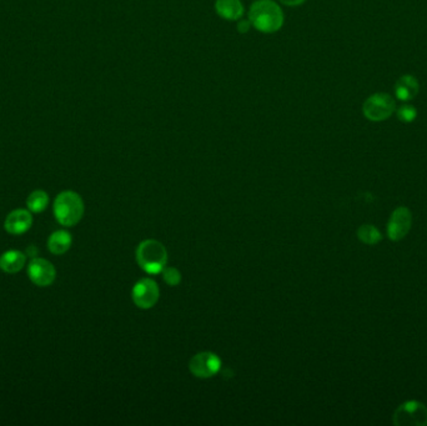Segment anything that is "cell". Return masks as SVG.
<instances>
[{"label":"cell","instance_id":"8992f818","mask_svg":"<svg viewBox=\"0 0 427 426\" xmlns=\"http://www.w3.org/2000/svg\"><path fill=\"white\" fill-rule=\"evenodd\" d=\"M160 296V290L157 286V281L152 279L144 278L139 280L131 291L133 301L138 308L140 309H150L155 306Z\"/></svg>","mask_w":427,"mask_h":426},{"label":"cell","instance_id":"4fadbf2b","mask_svg":"<svg viewBox=\"0 0 427 426\" xmlns=\"http://www.w3.org/2000/svg\"><path fill=\"white\" fill-rule=\"evenodd\" d=\"M419 82L415 77L412 75H404L401 77L395 85L396 97L400 99L401 102H409L415 98L419 94Z\"/></svg>","mask_w":427,"mask_h":426},{"label":"cell","instance_id":"5b68a950","mask_svg":"<svg viewBox=\"0 0 427 426\" xmlns=\"http://www.w3.org/2000/svg\"><path fill=\"white\" fill-rule=\"evenodd\" d=\"M394 424L400 426L427 425V408L419 401L400 405L394 414Z\"/></svg>","mask_w":427,"mask_h":426},{"label":"cell","instance_id":"ffe728a7","mask_svg":"<svg viewBox=\"0 0 427 426\" xmlns=\"http://www.w3.org/2000/svg\"><path fill=\"white\" fill-rule=\"evenodd\" d=\"M280 4L285 6H290V8H295V6H303L306 3V0H277Z\"/></svg>","mask_w":427,"mask_h":426},{"label":"cell","instance_id":"277c9868","mask_svg":"<svg viewBox=\"0 0 427 426\" xmlns=\"http://www.w3.org/2000/svg\"><path fill=\"white\" fill-rule=\"evenodd\" d=\"M395 100L389 94H373L363 103V115L371 121H384L394 114Z\"/></svg>","mask_w":427,"mask_h":426},{"label":"cell","instance_id":"8fae6325","mask_svg":"<svg viewBox=\"0 0 427 426\" xmlns=\"http://www.w3.org/2000/svg\"><path fill=\"white\" fill-rule=\"evenodd\" d=\"M214 8L217 16L227 22H238L245 14L241 0H217Z\"/></svg>","mask_w":427,"mask_h":426},{"label":"cell","instance_id":"30bf717a","mask_svg":"<svg viewBox=\"0 0 427 426\" xmlns=\"http://www.w3.org/2000/svg\"><path fill=\"white\" fill-rule=\"evenodd\" d=\"M32 214L24 209H18L6 217L4 226L9 234L22 235L32 228Z\"/></svg>","mask_w":427,"mask_h":426},{"label":"cell","instance_id":"6da1fadb","mask_svg":"<svg viewBox=\"0 0 427 426\" xmlns=\"http://www.w3.org/2000/svg\"><path fill=\"white\" fill-rule=\"evenodd\" d=\"M251 25L259 33H277L285 23L282 6L274 0H255L248 13Z\"/></svg>","mask_w":427,"mask_h":426},{"label":"cell","instance_id":"2e32d148","mask_svg":"<svg viewBox=\"0 0 427 426\" xmlns=\"http://www.w3.org/2000/svg\"><path fill=\"white\" fill-rule=\"evenodd\" d=\"M357 236H359L360 241H363L365 244H368V245H375L381 241V234L373 225L360 226V229L357 230Z\"/></svg>","mask_w":427,"mask_h":426},{"label":"cell","instance_id":"52a82bcc","mask_svg":"<svg viewBox=\"0 0 427 426\" xmlns=\"http://www.w3.org/2000/svg\"><path fill=\"white\" fill-rule=\"evenodd\" d=\"M189 367L190 372L195 377L208 379L217 375V372H220L222 360L217 354L210 351H204L196 354L190 360Z\"/></svg>","mask_w":427,"mask_h":426},{"label":"cell","instance_id":"9c48e42d","mask_svg":"<svg viewBox=\"0 0 427 426\" xmlns=\"http://www.w3.org/2000/svg\"><path fill=\"white\" fill-rule=\"evenodd\" d=\"M411 212L405 207L396 209L390 218L387 234L391 241H399L404 239L411 229Z\"/></svg>","mask_w":427,"mask_h":426},{"label":"cell","instance_id":"5bb4252c","mask_svg":"<svg viewBox=\"0 0 427 426\" xmlns=\"http://www.w3.org/2000/svg\"><path fill=\"white\" fill-rule=\"evenodd\" d=\"M71 243H73L71 235L65 230H59L50 235L48 241V249L55 255H61L71 249Z\"/></svg>","mask_w":427,"mask_h":426},{"label":"cell","instance_id":"7a4b0ae2","mask_svg":"<svg viewBox=\"0 0 427 426\" xmlns=\"http://www.w3.org/2000/svg\"><path fill=\"white\" fill-rule=\"evenodd\" d=\"M136 260L139 267L146 273H162L164 268L167 267L168 252L160 241L148 239L138 246Z\"/></svg>","mask_w":427,"mask_h":426},{"label":"cell","instance_id":"7c38bea8","mask_svg":"<svg viewBox=\"0 0 427 426\" xmlns=\"http://www.w3.org/2000/svg\"><path fill=\"white\" fill-rule=\"evenodd\" d=\"M27 262V255L18 250H9L0 257V269L8 274L20 272Z\"/></svg>","mask_w":427,"mask_h":426},{"label":"cell","instance_id":"9a60e30c","mask_svg":"<svg viewBox=\"0 0 427 426\" xmlns=\"http://www.w3.org/2000/svg\"><path fill=\"white\" fill-rule=\"evenodd\" d=\"M49 204V197L43 190L32 192L27 199V207L32 213H42Z\"/></svg>","mask_w":427,"mask_h":426},{"label":"cell","instance_id":"d6986e66","mask_svg":"<svg viewBox=\"0 0 427 426\" xmlns=\"http://www.w3.org/2000/svg\"><path fill=\"white\" fill-rule=\"evenodd\" d=\"M253 28L251 25V23H250L249 19H245V18H241L240 20L236 22V30H238L240 34H248L250 32V29Z\"/></svg>","mask_w":427,"mask_h":426},{"label":"cell","instance_id":"ac0fdd59","mask_svg":"<svg viewBox=\"0 0 427 426\" xmlns=\"http://www.w3.org/2000/svg\"><path fill=\"white\" fill-rule=\"evenodd\" d=\"M397 116L404 123H411L416 119L417 111L412 105L405 104L397 110Z\"/></svg>","mask_w":427,"mask_h":426},{"label":"cell","instance_id":"3957f363","mask_svg":"<svg viewBox=\"0 0 427 426\" xmlns=\"http://www.w3.org/2000/svg\"><path fill=\"white\" fill-rule=\"evenodd\" d=\"M54 215L63 226H74L84 215V202L74 192L60 193L54 202Z\"/></svg>","mask_w":427,"mask_h":426},{"label":"cell","instance_id":"e0dca14e","mask_svg":"<svg viewBox=\"0 0 427 426\" xmlns=\"http://www.w3.org/2000/svg\"><path fill=\"white\" fill-rule=\"evenodd\" d=\"M162 279L165 280L167 284L170 286H176V285L181 283V274L179 272L176 268H170V267H165L164 270L162 272Z\"/></svg>","mask_w":427,"mask_h":426},{"label":"cell","instance_id":"ba28073f","mask_svg":"<svg viewBox=\"0 0 427 426\" xmlns=\"http://www.w3.org/2000/svg\"><path fill=\"white\" fill-rule=\"evenodd\" d=\"M28 275L34 284L45 288L54 283L56 270L54 265L49 260L42 257H34L29 264Z\"/></svg>","mask_w":427,"mask_h":426}]
</instances>
